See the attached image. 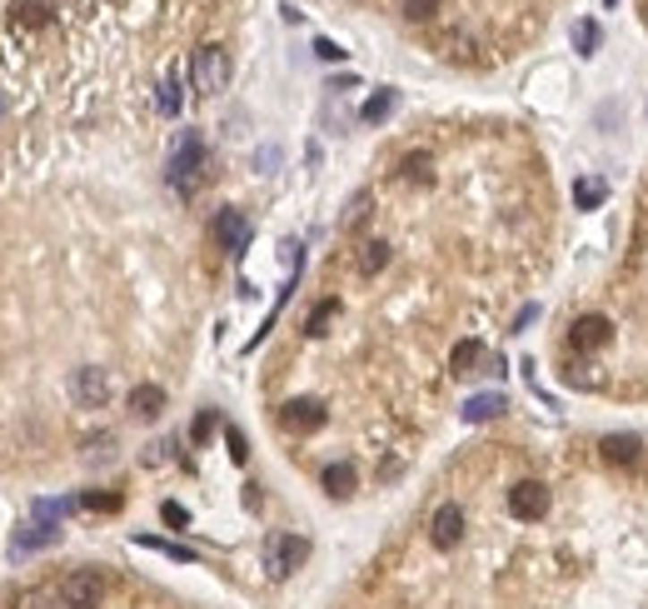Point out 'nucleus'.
I'll return each mask as SVG.
<instances>
[{
    "instance_id": "1",
    "label": "nucleus",
    "mask_w": 648,
    "mask_h": 609,
    "mask_svg": "<svg viewBox=\"0 0 648 609\" xmlns=\"http://www.w3.org/2000/svg\"><path fill=\"white\" fill-rule=\"evenodd\" d=\"M205 170H209L205 141H200L195 130H185V135H180V145H175V155H170V185L180 190V195H195L200 180H205Z\"/></svg>"
},
{
    "instance_id": "2",
    "label": "nucleus",
    "mask_w": 648,
    "mask_h": 609,
    "mask_svg": "<svg viewBox=\"0 0 648 609\" xmlns=\"http://www.w3.org/2000/svg\"><path fill=\"white\" fill-rule=\"evenodd\" d=\"M304 554H310V539H300V535H269L265 539V570H269V579H290V574L304 564Z\"/></svg>"
},
{
    "instance_id": "3",
    "label": "nucleus",
    "mask_w": 648,
    "mask_h": 609,
    "mask_svg": "<svg viewBox=\"0 0 648 609\" xmlns=\"http://www.w3.org/2000/svg\"><path fill=\"white\" fill-rule=\"evenodd\" d=\"M225 81H230V56H225V46H200L195 50V90L220 95Z\"/></svg>"
},
{
    "instance_id": "4",
    "label": "nucleus",
    "mask_w": 648,
    "mask_h": 609,
    "mask_svg": "<svg viewBox=\"0 0 648 609\" xmlns=\"http://www.w3.org/2000/svg\"><path fill=\"white\" fill-rule=\"evenodd\" d=\"M105 599V579L95 570H75L60 579V605L65 609H95Z\"/></svg>"
},
{
    "instance_id": "5",
    "label": "nucleus",
    "mask_w": 648,
    "mask_h": 609,
    "mask_svg": "<svg viewBox=\"0 0 648 609\" xmlns=\"http://www.w3.org/2000/svg\"><path fill=\"white\" fill-rule=\"evenodd\" d=\"M509 515L514 519H544L549 515V490L539 480H519L509 490Z\"/></svg>"
},
{
    "instance_id": "6",
    "label": "nucleus",
    "mask_w": 648,
    "mask_h": 609,
    "mask_svg": "<svg viewBox=\"0 0 648 609\" xmlns=\"http://www.w3.org/2000/svg\"><path fill=\"white\" fill-rule=\"evenodd\" d=\"M429 539H434V550H454L464 539V510L459 504H439L434 519H429Z\"/></svg>"
},
{
    "instance_id": "7",
    "label": "nucleus",
    "mask_w": 648,
    "mask_h": 609,
    "mask_svg": "<svg viewBox=\"0 0 648 609\" xmlns=\"http://www.w3.org/2000/svg\"><path fill=\"white\" fill-rule=\"evenodd\" d=\"M250 220H244V210H220L215 215V240H220L225 250H230V255H240L244 245H250Z\"/></svg>"
},
{
    "instance_id": "8",
    "label": "nucleus",
    "mask_w": 648,
    "mask_h": 609,
    "mask_svg": "<svg viewBox=\"0 0 648 609\" xmlns=\"http://www.w3.org/2000/svg\"><path fill=\"white\" fill-rule=\"evenodd\" d=\"M55 535H60V519H40V515H35L30 525H25L21 535L11 539V554H30V550H46V545H55Z\"/></svg>"
},
{
    "instance_id": "9",
    "label": "nucleus",
    "mask_w": 648,
    "mask_h": 609,
    "mask_svg": "<svg viewBox=\"0 0 648 609\" xmlns=\"http://www.w3.org/2000/svg\"><path fill=\"white\" fill-rule=\"evenodd\" d=\"M75 399H81L85 410H100L105 399H110V375L105 370H75Z\"/></svg>"
},
{
    "instance_id": "10",
    "label": "nucleus",
    "mask_w": 648,
    "mask_h": 609,
    "mask_svg": "<svg viewBox=\"0 0 648 609\" xmlns=\"http://www.w3.org/2000/svg\"><path fill=\"white\" fill-rule=\"evenodd\" d=\"M279 420H285V430L310 434V430H320V425H324V405H320V399H290V405L279 410Z\"/></svg>"
},
{
    "instance_id": "11",
    "label": "nucleus",
    "mask_w": 648,
    "mask_h": 609,
    "mask_svg": "<svg viewBox=\"0 0 648 609\" xmlns=\"http://www.w3.org/2000/svg\"><path fill=\"white\" fill-rule=\"evenodd\" d=\"M130 410H135L140 420H155V415L165 410V390L160 385H135L130 390Z\"/></svg>"
},
{
    "instance_id": "12",
    "label": "nucleus",
    "mask_w": 648,
    "mask_h": 609,
    "mask_svg": "<svg viewBox=\"0 0 648 609\" xmlns=\"http://www.w3.org/2000/svg\"><path fill=\"white\" fill-rule=\"evenodd\" d=\"M603 340H609V320L603 315H584L579 325H574V345H579V350H599Z\"/></svg>"
},
{
    "instance_id": "13",
    "label": "nucleus",
    "mask_w": 648,
    "mask_h": 609,
    "mask_svg": "<svg viewBox=\"0 0 648 609\" xmlns=\"http://www.w3.org/2000/svg\"><path fill=\"white\" fill-rule=\"evenodd\" d=\"M11 21H15V25H30V30H40V25L50 21V0H15V5H11Z\"/></svg>"
},
{
    "instance_id": "14",
    "label": "nucleus",
    "mask_w": 648,
    "mask_h": 609,
    "mask_svg": "<svg viewBox=\"0 0 648 609\" xmlns=\"http://www.w3.org/2000/svg\"><path fill=\"white\" fill-rule=\"evenodd\" d=\"M494 415H504V395H474L464 405V420L469 425H484V420H494Z\"/></svg>"
},
{
    "instance_id": "15",
    "label": "nucleus",
    "mask_w": 648,
    "mask_h": 609,
    "mask_svg": "<svg viewBox=\"0 0 648 609\" xmlns=\"http://www.w3.org/2000/svg\"><path fill=\"white\" fill-rule=\"evenodd\" d=\"M324 490L335 494V500L354 494V465H345V459H339V465H329V469H324Z\"/></svg>"
},
{
    "instance_id": "16",
    "label": "nucleus",
    "mask_w": 648,
    "mask_h": 609,
    "mask_svg": "<svg viewBox=\"0 0 648 609\" xmlns=\"http://www.w3.org/2000/svg\"><path fill=\"white\" fill-rule=\"evenodd\" d=\"M479 360H484V345H479V340H459V345H454V355H449L454 375H474Z\"/></svg>"
},
{
    "instance_id": "17",
    "label": "nucleus",
    "mask_w": 648,
    "mask_h": 609,
    "mask_svg": "<svg viewBox=\"0 0 648 609\" xmlns=\"http://www.w3.org/2000/svg\"><path fill=\"white\" fill-rule=\"evenodd\" d=\"M180 100H185V95H180V75H165L160 81V95H155V106H160V116H180Z\"/></svg>"
},
{
    "instance_id": "18",
    "label": "nucleus",
    "mask_w": 648,
    "mask_h": 609,
    "mask_svg": "<svg viewBox=\"0 0 648 609\" xmlns=\"http://www.w3.org/2000/svg\"><path fill=\"white\" fill-rule=\"evenodd\" d=\"M384 265H389V245H384V240H370L364 255H359V275H379Z\"/></svg>"
},
{
    "instance_id": "19",
    "label": "nucleus",
    "mask_w": 648,
    "mask_h": 609,
    "mask_svg": "<svg viewBox=\"0 0 648 609\" xmlns=\"http://www.w3.org/2000/svg\"><path fill=\"white\" fill-rule=\"evenodd\" d=\"M603 195H609V185H603V180H579V185H574V200H579L584 210H593V205H603Z\"/></svg>"
},
{
    "instance_id": "20",
    "label": "nucleus",
    "mask_w": 648,
    "mask_h": 609,
    "mask_svg": "<svg viewBox=\"0 0 648 609\" xmlns=\"http://www.w3.org/2000/svg\"><path fill=\"white\" fill-rule=\"evenodd\" d=\"M394 5H399V15H409V21H429L444 0H394Z\"/></svg>"
},
{
    "instance_id": "21",
    "label": "nucleus",
    "mask_w": 648,
    "mask_h": 609,
    "mask_svg": "<svg viewBox=\"0 0 648 609\" xmlns=\"http://www.w3.org/2000/svg\"><path fill=\"white\" fill-rule=\"evenodd\" d=\"M389 110H394V90H379V95L364 100V120H370V125H374V120H384Z\"/></svg>"
},
{
    "instance_id": "22",
    "label": "nucleus",
    "mask_w": 648,
    "mask_h": 609,
    "mask_svg": "<svg viewBox=\"0 0 648 609\" xmlns=\"http://www.w3.org/2000/svg\"><path fill=\"white\" fill-rule=\"evenodd\" d=\"M110 455H115V434H95V440H85V459L100 465V459H110Z\"/></svg>"
},
{
    "instance_id": "23",
    "label": "nucleus",
    "mask_w": 648,
    "mask_h": 609,
    "mask_svg": "<svg viewBox=\"0 0 648 609\" xmlns=\"http://www.w3.org/2000/svg\"><path fill=\"white\" fill-rule=\"evenodd\" d=\"M81 504H85V510H100V515H110V510H120V494L90 490V494H81Z\"/></svg>"
},
{
    "instance_id": "24",
    "label": "nucleus",
    "mask_w": 648,
    "mask_h": 609,
    "mask_svg": "<svg viewBox=\"0 0 648 609\" xmlns=\"http://www.w3.org/2000/svg\"><path fill=\"white\" fill-rule=\"evenodd\" d=\"M574 46H579V50H593V46H599V25H593V21H579V25H574Z\"/></svg>"
},
{
    "instance_id": "25",
    "label": "nucleus",
    "mask_w": 648,
    "mask_h": 609,
    "mask_svg": "<svg viewBox=\"0 0 648 609\" xmlns=\"http://www.w3.org/2000/svg\"><path fill=\"white\" fill-rule=\"evenodd\" d=\"M405 180H424V185H429V155H409V160H405Z\"/></svg>"
},
{
    "instance_id": "26",
    "label": "nucleus",
    "mask_w": 648,
    "mask_h": 609,
    "mask_svg": "<svg viewBox=\"0 0 648 609\" xmlns=\"http://www.w3.org/2000/svg\"><path fill=\"white\" fill-rule=\"evenodd\" d=\"M329 320H335V300H324L320 310L310 315V335H324V325H329Z\"/></svg>"
},
{
    "instance_id": "27",
    "label": "nucleus",
    "mask_w": 648,
    "mask_h": 609,
    "mask_svg": "<svg viewBox=\"0 0 648 609\" xmlns=\"http://www.w3.org/2000/svg\"><path fill=\"white\" fill-rule=\"evenodd\" d=\"M145 550H160V554H170V560H195L190 550H180V545H165V539H140Z\"/></svg>"
},
{
    "instance_id": "28",
    "label": "nucleus",
    "mask_w": 648,
    "mask_h": 609,
    "mask_svg": "<svg viewBox=\"0 0 648 609\" xmlns=\"http://www.w3.org/2000/svg\"><path fill=\"white\" fill-rule=\"evenodd\" d=\"M364 210H370V195H354V200H349V210H345V225H359V220H364Z\"/></svg>"
},
{
    "instance_id": "29",
    "label": "nucleus",
    "mask_w": 648,
    "mask_h": 609,
    "mask_svg": "<svg viewBox=\"0 0 648 609\" xmlns=\"http://www.w3.org/2000/svg\"><path fill=\"white\" fill-rule=\"evenodd\" d=\"M609 455H614V459H634L638 455V440H609Z\"/></svg>"
},
{
    "instance_id": "30",
    "label": "nucleus",
    "mask_w": 648,
    "mask_h": 609,
    "mask_svg": "<svg viewBox=\"0 0 648 609\" xmlns=\"http://www.w3.org/2000/svg\"><path fill=\"white\" fill-rule=\"evenodd\" d=\"M314 56L320 60H345V50H339L335 40H314Z\"/></svg>"
},
{
    "instance_id": "31",
    "label": "nucleus",
    "mask_w": 648,
    "mask_h": 609,
    "mask_svg": "<svg viewBox=\"0 0 648 609\" xmlns=\"http://www.w3.org/2000/svg\"><path fill=\"white\" fill-rule=\"evenodd\" d=\"M160 515H165V525H185V519H190V515H185V510H180V504H175V500L165 504Z\"/></svg>"
},
{
    "instance_id": "32",
    "label": "nucleus",
    "mask_w": 648,
    "mask_h": 609,
    "mask_svg": "<svg viewBox=\"0 0 648 609\" xmlns=\"http://www.w3.org/2000/svg\"><path fill=\"white\" fill-rule=\"evenodd\" d=\"M230 455H234V459L250 455V450H244V434H240V430H230Z\"/></svg>"
},
{
    "instance_id": "33",
    "label": "nucleus",
    "mask_w": 648,
    "mask_h": 609,
    "mask_svg": "<svg viewBox=\"0 0 648 609\" xmlns=\"http://www.w3.org/2000/svg\"><path fill=\"white\" fill-rule=\"evenodd\" d=\"M21 609H46V595H40V589H30V595H21Z\"/></svg>"
},
{
    "instance_id": "34",
    "label": "nucleus",
    "mask_w": 648,
    "mask_h": 609,
    "mask_svg": "<svg viewBox=\"0 0 648 609\" xmlns=\"http://www.w3.org/2000/svg\"><path fill=\"white\" fill-rule=\"evenodd\" d=\"M209 425H215V420H209V415H200V420H195V430H190V434H195V440H205V434H209Z\"/></svg>"
},
{
    "instance_id": "35",
    "label": "nucleus",
    "mask_w": 648,
    "mask_h": 609,
    "mask_svg": "<svg viewBox=\"0 0 648 609\" xmlns=\"http://www.w3.org/2000/svg\"><path fill=\"white\" fill-rule=\"evenodd\" d=\"M0 116H5V90H0Z\"/></svg>"
},
{
    "instance_id": "36",
    "label": "nucleus",
    "mask_w": 648,
    "mask_h": 609,
    "mask_svg": "<svg viewBox=\"0 0 648 609\" xmlns=\"http://www.w3.org/2000/svg\"><path fill=\"white\" fill-rule=\"evenodd\" d=\"M644 25H648V0H644Z\"/></svg>"
}]
</instances>
